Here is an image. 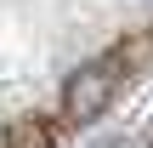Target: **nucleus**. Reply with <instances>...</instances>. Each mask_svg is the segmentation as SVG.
Returning a JSON list of instances; mask_svg holds the SVG:
<instances>
[{"label": "nucleus", "mask_w": 153, "mask_h": 148, "mask_svg": "<svg viewBox=\"0 0 153 148\" xmlns=\"http://www.w3.org/2000/svg\"><path fill=\"white\" fill-rule=\"evenodd\" d=\"M114 86H119V63H114V57H97V63L74 68V74H68V91H62V114H68L74 125L97 120V114L114 103Z\"/></svg>", "instance_id": "obj_1"}, {"label": "nucleus", "mask_w": 153, "mask_h": 148, "mask_svg": "<svg viewBox=\"0 0 153 148\" xmlns=\"http://www.w3.org/2000/svg\"><path fill=\"white\" fill-rule=\"evenodd\" d=\"M6 148H51V131H45L40 120H17V125L6 131Z\"/></svg>", "instance_id": "obj_2"}]
</instances>
